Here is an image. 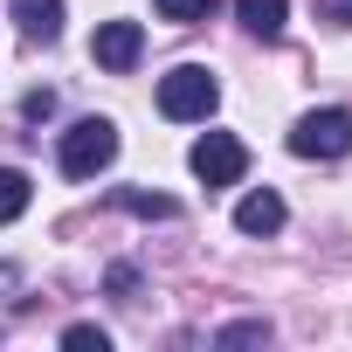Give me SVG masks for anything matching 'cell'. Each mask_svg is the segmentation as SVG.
<instances>
[{"label": "cell", "instance_id": "cell-1", "mask_svg": "<svg viewBox=\"0 0 352 352\" xmlns=\"http://www.w3.org/2000/svg\"><path fill=\"white\" fill-rule=\"evenodd\" d=\"M63 173H69V180H97V173L118 159V124L111 118H76L69 131H63Z\"/></svg>", "mask_w": 352, "mask_h": 352}, {"label": "cell", "instance_id": "cell-2", "mask_svg": "<svg viewBox=\"0 0 352 352\" xmlns=\"http://www.w3.org/2000/svg\"><path fill=\"white\" fill-rule=\"evenodd\" d=\"M221 104V83L201 69V63H180L173 76H159V111L173 118V124H194V118H208Z\"/></svg>", "mask_w": 352, "mask_h": 352}, {"label": "cell", "instance_id": "cell-3", "mask_svg": "<svg viewBox=\"0 0 352 352\" xmlns=\"http://www.w3.org/2000/svg\"><path fill=\"white\" fill-rule=\"evenodd\" d=\"M290 152L297 159H345L352 152V111L324 104V111H304L290 124Z\"/></svg>", "mask_w": 352, "mask_h": 352}, {"label": "cell", "instance_id": "cell-4", "mask_svg": "<svg viewBox=\"0 0 352 352\" xmlns=\"http://www.w3.org/2000/svg\"><path fill=\"white\" fill-rule=\"evenodd\" d=\"M187 166L201 173L208 187H235L242 173H249V145H242L235 131H208V138H194V152H187Z\"/></svg>", "mask_w": 352, "mask_h": 352}, {"label": "cell", "instance_id": "cell-5", "mask_svg": "<svg viewBox=\"0 0 352 352\" xmlns=\"http://www.w3.org/2000/svg\"><path fill=\"white\" fill-rule=\"evenodd\" d=\"M90 56H97V69L124 76V69H138V56H145V28H138V21H104V28L90 35Z\"/></svg>", "mask_w": 352, "mask_h": 352}, {"label": "cell", "instance_id": "cell-6", "mask_svg": "<svg viewBox=\"0 0 352 352\" xmlns=\"http://www.w3.org/2000/svg\"><path fill=\"white\" fill-rule=\"evenodd\" d=\"M8 8H14V28L28 42H56L63 35V0H8Z\"/></svg>", "mask_w": 352, "mask_h": 352}, {"label": "cell", "instance_id": "cell-7", "mask_svg": "<svg viewBox=\"0 0 352 352\" xmlns=\"http://www.w3.org/2000/svg\"><path fill=\"white\" fill-rule=\"evenodd\" d=\"M235 228H242V235H276V228H283V201H276L270 187H263V194H242Z\"/></svg>", "mask_w": 352, "mask_h": 352}, {"label": "cell", "instance_id": "cell-8", "mask_svg": "<svg viewBox=\"0 0 352 352\" xmlns=\"http://www.w3.org/2000/svg\"><path fill=\"white\" fill-rule=\"evenodd\" d=\"M235 14H242V28H249V35L276 42V35H283V21H290V0H235Z\"/></svg>", "mask_w": 352, "mask_h": 352}, {"label": "cell", "instance_id": "cell-9", "mask_svg": "<svg viewBox=\"0 0 352 352\" xmlns=\"http://www.w3.org/2000/svg\"><path fill=\"white\" fill-rule=\"evenodd\" d=\"M28 201H35V187H28V173H14V166H0V228H8V221H21V214H28Z\"/></svg>", "mask_w": 352, "mask_h": 352}, {"label": "cell", "instance_id": "cell-10", "mask_svg": "<svg viewBox=\"0 0 352 352\" xmlns=\"http://www.w3.org/2000/svg\"><path fill=\"white\" fill-rule=\"evenodd\" d=\"M118 208H131V214H145V221H173V214H180L166 194H138V187H118Z\"/></svg>", "mask_w": 352, "mask_h": 352}, {"label": "cell", "instance_id": "cell-11", "mask_svg": "<svg viewBox=\"0 0 352 352\" xmlns=\"http://www.w3.org/2000/svg\"><path fill=\"white\" fill-rule=\"evenodd\" d=\"M214 8H221V0H159V14H166V21H180V28H194V21H208Z\"/></svg>", "mask_w": 352, "mask_h": 352}, {"label": "cell", "instance_id": "cell-12", "mask_svg": "<svg viewBox=\"0 0 352 352\" xmlns=\"http://www.w3.org/2000/svg\"><path fill=\"white\" fill-rule=\"evenodd\" d=\"M63 345H69V352H104L111 338H104L97 324H69V331H63Z\"/></svg>", "mask_w": 352, "mask_h": 352}, {"label": "cell", "instance_id": "cell-13", "mask_svg": "<svg viewBox=\"0 0 352 352\" xmlns=\"http://www.w3.org/2000/svg\"><path fill=\"white\" fill-rule=\"evenodd\" d=\"M318 8V21H338V28H352V0H311Z\"/></svg>", "mask_w": 352, "mask_h": 352}, {"label": "cell", "instance_id": "cell-14", "mask_svg": "<svg viewBox=\"0 0 352 352\" xmlns=\"http://www.w3.org/2000/svg\"><path fill=\"white\" fill-rule=\"evenodd\" d=\"M256 338H270V324H228L221 331V345H256Z\"/></svg>", "mask_w": 352, "mask_h": 352}]
</instances>
